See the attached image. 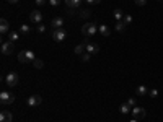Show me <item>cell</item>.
Here are the masks:
<instances>
[{"instance_id": "6da1fadb", "label": "cell", "mask_w": 163, "mask_h": 122, "mask_svg": "<svg viewBox=\"0 0 163 122\" xmlns=\"http://www.w3.org/2000/svg\"><path fill=\"white\" fill-rule=\"evenodd\" d=\"M96 31H98L96 23H85V25L82 26V33H83V36H93Z\"/></svg>"}, {"instance_id": "7a4b0ae2", "label": "cell", "mask_w": 163, "mask_h": 122, "mask_svg": "<svg viewBox=\"0 0 163 122\" xmlns=\"http://www.w3.org/2000/svg\"><path fill=\"white\" fill-rule=\"evenodd\" d=\"M13 101H15V95H12L10 91L3 90L0 93V103H2V104H12Z\"/></svg>"}, {"instance_id": "3957f363", "label": "cell", "mask_w": 163, "mask_h": 122, "mask_svg": "<svg viewBox=\"0 0 163 122\" xmlns=\"http://www.w3.org/2000/svg\"><path fill=\"white\" fill-rule=\"evenodd\" d=\"M131 114L134 116V119H136V120H142L143 117L147 116V111L143 109V107L136 106V107H132V112H131Z\"/></svg>"}, {"instance_id": "277c9868", "label": "cell", "mask_w": 163, "mask_h": 122, "mask_svg": "<svg viewBox=\"0 0 163 122\" xmlns=\"http://www.w3.org/2000/svg\"><path fill=\"white\" fill-rule=\"evenodd\" d=\"M5 82H7L8 86H15V85H18V82H20V77H18V73L10 72V73L5 77Z\"/></svg>"}, {"instance_id": "5b68a950", "label": "cell", "mask_w": 163, "mask_h": 122, "mask_svg": "<svg viewBox=\"0 0 163 122\" xmlns=\"http://www.w3.org/2000/svg\"><path fill=\"white\" fill-rule=\"evenodd\" d=\"M85 51H87L88 54H98L100 46L96 43H88V41H85Z\"/></svg>"}, {"instance_id": "8992f818", "label": "cell", "mask_w": 163, "mask_h": 122, "mask_svg": "<svg viewBox=\"0 0 163 122\" xmlns=\"http://www.w3.org/2000/svg\"><path fill=\"white\" fill-rule=\"evenodd\" d=\"M26 103H28V106H30V107H34V106H39L42 103V98L39 95H33V96H30L26 99Z\"/></svg>"}, {"instance_id": "52a82bcc", "label": "cell", "mask_w": 163, "mask_h": 122, "mask_svg": "<svg viewBox=\"0 0 163 122\" xmlns=\"http://www.w3.org/2000/svg\"><path fill=\"white\" fill-rule=\"evenodd\" d=\"M52 39L57 43H62L65 39V31L64 30H52Z\"/></svg>"}, {"instance_id": "ba28073f", "label": "cell", "mask_w": 163, "mask_h": 122, "mask_svg": "<svg viewBox=\"0 0 163 122\" xmlns=\"http://www.w3.org/2000/svg\"><path fill=\"white\" fill-rule=\"evenodd\" d=\"M30 21H31V23H38V25H41V21H42L41 12H39V10H33V12L30 13Z\"/></svg>"}, {"instance_id": "9c48e42d", "label": "cell", "mask_w": 163, "mask_h": 122, "mask_svg": "<svg viewBox=\"0 0 163 122\" xmlns=\"http://www.w3.org/2000/svg\"><path fill=\"white\" fill-rule=\"evenodd\" d=\"M13 52V43L12 41H7V43L2 44V54L3 55H10Z\"/></svg>"}, {"instance_id": "30bf717a", "label": "cell", "mask_w": 163, "mask_h": 122, "mask_svg": "<svg viewBox=\"0 0 163 122\" xmlns=\"http://www.w3.org/2000/svg\"><path fill=\"white\" fill-rule=\"evenodd\" d=\"M51 26H52V30H62V26H64V20H62L60 16H57V18H54V20L51 21Z\"/></svg>"}, {"instance_id": "8fae6325", "label": "cell", "mask_w": 163, "mask_h": 122, "mask_svg": "<svg viewBox=\"0 0 163 122\" xmlns=\"http://www.w3.org/2000/svg\"><path fill=\"white\" fill-rule=\"evenodd\" d=\"M13 120V114L8 111H2L0 112V122H12Z\"/></svg>"}, {"instance_id": "7c38bea8", "label": "cell", "mask_w": 163, "mask_h": 122, "mask_svg": "<svg viewBox=\"0 0 163 122\" xmlns=\"http://www.w3.org/2000/svg\"><path fill=\"white\" fill-rule=\"evenodd\" d=\"M8 30H10V23H8L5 18H2V20H0V33H2V34H7Z\"/></svg>"}, {"instance_id": "4fadbf2b", "label": "cell", "mask_w": 163, "mask_h": 122, "mask_svg": "<svg viewBox=\"0 0 163 122\" xmlns=\"http://www.w3.org/2000/svg\"><path fill=\"white\" fill-rule=\"evenodd\" d=\"M65 2V5L70 8V10H74V8H78L80 7V3H82V0H64Z\"/></svg>"}, {"instance_id": "5bb4252c", "label": "cell", "mask_w": 163, "mask_h": 122, "mask_svg": "<svg viewBox=\"0 0 163 122\" xmlns=\"http://www.w3.org/2000/svg\"><path fill=\"white\" fill-rule=\"evenodd\" d=\"M98 31L101 33V36H109V34H111V30H109V26H106V25L98 26Z\"/></svg>"}, {"instance_id": "9a60e30c", "label": "cell", "mask_w": 163, "mask_h": 122, "mask_svg": "<svg viewBox=\"0 0 163 122\" xmlns=\"http://www.w3.org/2000/svg\"><path fill=\"white\" fill-rule=\"evenodd\" d=\"M119 109H121L122 114H131V112H132V107L129 106V103H124V104H121V107H119Z\"/></svg>"}, {"instance_id": "2e32d148", "label": "cell", "mask_w": 163, "mask_h": 122, "mask_svg": "<svg viewBox=\"0 0 163 122\" xmlns=\"http://www.w3.org/2000/svg\"><path fill=\"white\" fill-rule=\"evenodd\" d=\"M126 26H127V25H126L124 21H118V23H116V26H114V30H116L118 33H122L124 30H126Z\"/></svg>"}, {"instance_id": "e0dca14e", "label": "cell", "mask_w": 163, "mask_h": 122, "mask_svg": "<svg viewBox=\"0 0 163 122\" xmlns=\"http://www.w3.org/2000/svg\"><path fill=\"white\" fill-rule=\"evenodd\" d=\"M18 37H20V34H18L16 31H10V33H8V41H12V43L18 41Z\"/></svg>"}, {"instance_id": "ac0fdd59", "label": "cell", "mask_w": 163, "mask_h": 122, "mask_svg": "<svg viewBox=\"0 0 163 122\" xmlns=\"http://www.w3.org/2000/svg\"><path fill=\"white\" fill-rule=\"evenodd\" d=\"M136 93L139 96H143V95H147L148 93V90H147V86H143V85H140V86H137V90H136Z\"/></svg>"}, {"instance_id": "d6986e66", "label": "cell", "mask_w": 163, "mask_h": 122, "mask_svg": "<svg viewBox=\"0 0 163 122\" xmlns=\"http://www.w3.org/2000/svg\"><path fill=\"white\" fill-rule=\"evenodd\" d=\"M36 57H34V52L33 51H26V62H34Z\"/></svg>"}, {"instance_id": "ffe728a7", "label": "cell", "mask_w": 163, "mask_h": 122, "mask_svg": "<svg viewBox=\"0 0 163 122\" xmlns=\"http://www.w3.org/2000/svg\"><path fill=\"white\" fill-rule=\"evenodd\" d=\"M20 33H21V34H30V33H31V28L28 26V25H21V26H20Z\"/></svg>"}, {"instance_id": "44dd1931", "label": "cell", "mask_w": 163, "mask_h": 122, "mask_svg": "<svg viewBox=\"0 0 163 122\" xmlns=\"http://www.w3.org/2000/svg\"><path fill=\"white\" fill-rule=\"evenodd\" d=\"M18 62L26 64V51H21V52L18 54Z\"/></svg>"}, {"instance_id": "7402d4cb", "label": "cell", "mask_w": 163, "mask_h": 122, "mask_svg": "<svg viewBox=\"0 0 163 122\" xmlns=\"http://www.w3.org/2000/svg\"><path fill=\"white\" fill-rule=\"evenodd\" d=\"M114 18H116L118 21H122V10H119V8H116V10H114Z\"/></svg>"}, {"instance_id": "603a6c76", "label": "cell", "mask_w": 163, "mask_h": 122, "mask_svg": "<svg viewBox=\"0 0 163 122\" xmlns=\"http://www.w3.org/2000/svg\"><path fill=\"white\" fill-rule=\"evenodd\" d=\"M33 65H34L36 68H42V67H44V62H42L41 59H36L34 62H33Z\"/></svg>"}, {"instance_id": "cb8c5ba5", "label": "cell", "mask_w": 163, "mask_h": 122, "mask_svg": "<svg viewBox=\"0 0 163 122\" xmlns=\"http://www.w3.org/2000/svg\"><path fill=\"white\" fill-rule=\"evenodd\" d=\"M74 51H75V54H83V51H85V44H78Z\"/></svg>"}, {"instance_id": "d4e9b609", "label": "cell", "mask_w": 163, "mask_h": 122, "mask_svg": "<svg viewBox=\"0 0 163 122\" xmlns=\"http://www.w3.org/2000/svg\"><path fill=\"white\" fill-rule=\"evenodd\" d=\"M90 57H92V54H88V52L82 54V62H90Z\"/></svg>"}, {"instance_id": "484cf974", "label": "cell", "mask_w": 163, "mask_h": 122, "mask_svg": "<svg viewBox=\"0 0 163 122\" xmlns=\"http://www.w3.org/2000/svg\"><path fill=\"white\" fill-rule=\"evenodd\" d=\"M60 2H62V0H49V5H52V7H59Z\"/></svg>"}, {"instance_id": "4316f807", "label": "cell", "mask_w": 163, "mask_h": 122, "mask_svg": "<svg viewBox=\"0 0 163 122\" xmlns=\"http://www.w3.org/2000/svg\"><path fill=\"white\" fill-rule=\"evenodd\" d=\"M90 15H92V13H90V10H83V12L80 13V16H82V18H88Z\"/></svg>"}, {"instance_id": "83f0119b", "label": "cell", "mask_w": 163, "mask_h": 122, "mask_svg": "<svg viewBox=\"0 0 163 122\" xmlns=\"http://www.w3.org/2000/svg\"><path fill=\"white\" fill-rule=\"evenodd\" d=\"M122 21H124V23H126V25H129V23H131V21H132V16H131V15H126V16H124V18H122Z\"/></svg>"}, {"instance_id": "f1b7e54d", "label": "cell", "mask_w": 163, "mask_h": 122, "mask_svg": "<svg viewBox=\"0 0 163 122\" xmlns=\"http://www.w3.org/2000/svg\"><path fill=\"white\" fill-rule=\"evenodd\" d=\"M136 2V5H139V7H143L147 3V0H134Z\"/></svg>"}, {"instance_id": "f546056e", "label": "cell", "mask_w": 163, "mask_h": 122, "mask_svg": "<svg viewBox=\"0 0 163 122\" xmlns=\"http://www.w3.org/2000/svg\"><path fill=\"white\" fill-rule=\"evenodd\" d=\"M46 31V26L44 25H38V33H44Z\"/></svg>"}, {"instance_id": "4dcf8cb0", "label": "cell", "mask_w": 163, "mask_h": 122, "mask_svg": "<svg viewBox=\"0 0 163 122\" xmlns=\"http://www.w3.org/2000/svg\"><path fill=\"white\" fill-rule=\"evenodd\" d=\"M148 93H150V96H152V98H157V96H158V91H157V90H150Z\"/></svg>"}, {"instance_id": "1f68e13d", "label": "cell", "mask_w": 163, "mask_h": 122, "mask_svg": "<svg viewBox=\"0 0 163 122\" xmlns=\"http://www.w3.org/2000/svg\"><path fill=\"white\" fill-rule=\"evenodd\" d=\"M127 103H129V106H131V107H136V99H134V98H131Z\"/></svg>"}, {"instance_id": "d6a6232c", "label": "cell", "mask_w": 163, "mask_h": 122, "mask_svg": "<svg viewBox=\"0 0 163 122\" xmlns=\"http://www.w3.org/2000/svg\"><path fill=\"white\" fill-rule=\"evenodd\" d=\"M44 3H46V0H36V5L38 7H42Z\"/></svg>"}, {"instance_id": "836d02e7", "label": "cell", "mask_w": 163, "mask_h": 122, "mask_svg": "<svg viewBox=\"0 0 163 122\" xmlns=\"http://www.w3.org/2000/svg\"><path fill=\"white\" fill-rule=\"evenodd\" d=\"M100 2H101V0H87V3H95V5L100 3Z\"/></svg>"}, {"instance_id": "e575fe53", "label": "cell", "mask_w": 163, "mask_h": 122, "mask_svg": "<svg viewBox=\"0 0 163 122\" xmlns=\"http://www.w3.org/2000/svg\"><path fill=\"white\" fill-rule=\"evenodd\" d=\"M10 3H18V0H8Z\"/></svg>"}, {"instance_id": "d590c367", "label": "cell", "mask_w": 163, "mask_h": 122, "mask_svg": "<svg viewBox=\"0 0 163 122\" xmlns=\"http://www.w3.org/2000/svg\"><path fill=\"white\" fill-rule=\"evenodd\" d=\"M131 122H137V120H136V119H134V120H131Z\"/></svg>"}]
</instances>
